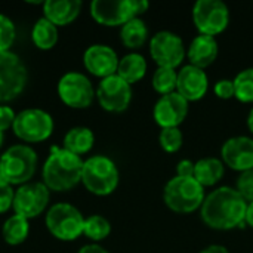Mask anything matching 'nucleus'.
I'll return each instance as SVG.
<instances>
[{"label": "nucleus", "instance_id": "40", "mask_svg": "<svg viewBox=\"0 0 253 253\" xmlns=\"http://www.w3.org/2000/svg\"><path fill=\"white\" fill-rule=\"evenodd\" d=\"M246 125H248V129H249V132L253 133V108L249 111V114H248V120H246Z\"/></svg>", "mask_w": 253, "mask_h": 253}, {"label": "nucleus", "instance_id": "1", "mask_svg": "<svg viewBox=\"0 0 253 253\" xmlns=\"http://www.w3.org/2000/svg\"><path fill=\"white\" fill-rule=\"evenodd\" d=\"M248 202L233 187H219L206 194L200 208V218L212 230L230 231L246 225Z\"/></svg>", "mask_w": 253, "mask_h": 253}, {"label": "nucleus", "instance_id": "35", "mask_svg": "<svg viewBox=\"0 0 253 253\" xmlns=\"http://www.w3.org/2000/svg\"><path fill=\"white\" fill-rule=\"evenodd\" d=\"M15 117H16V114L10 107L0 105V130L4 132L9 127H12L13 122H15Z\"/></svg>", "mask_w": 253, "mask_h": 253}, {"label": "nucleus", "instance_id": "24", "mask_svg": "<svg viewBox=\"0 0 253 253\" xmlns=\"http://www.w3.org/2000/svg\"><path fill=\"white\" fill-rule=\"evenodd\" d=\"M120 40L125 47L136 50L150 42V31L142 18H133L120 27Z\"/></svg>", "mask_w": 253, "mask_h": 253}, {"label": "nucleus", "instance_id": "17", "mask_svg": "<svg viewBox=\"0 0 253 253\" xmlns=\"http://www.w3.org/2000/svg\"><path fill=\"white\" fill-rule=\"evenodd\" d=\"M119 61L120 58L117 56V52L111 46L102 44V43L89 46L83 55L84 68L92 76L99 77L101 80L117 74Z\"/></svg>", "mask_w": 253, "mask_h": 253}, {"label": "nucleus", "instance_id": "34", "mask_svg": "<svg viewBox=\"0 0 253 253\" xmlns=\"http://www.w3.org/2000/svg\"><path fill=\"white\" fill-rule=\"evenodd\" d=\"M13 199H15L13 187L6 184L4 181H0V215L6 213L13 206Z\"/></svg>", "mask_w": 253, "mask_h": 253}, {"label": "nucleus", "instance_id": "23", "mask_svg": "<svg viewBox=\"0 0 253 253\" xmlns=\"http://www.w3.org/2000/svg\"><path fill=\"white\" fill-rule=\"evenodd\" d=\"M93 144H95L93 132L86 126H76L71 127L64 135L62 148L82 157L83 154H87L93 148Z\"/></svg>", "mask_w": 253, "mask_h": 253}, {"label": "nucleus", "instance_id": "13", "mask_svg": "<svg viewBox=\"0 0 253 253\" xmlns=\"http://www.w3.org/2000/svg\"><path fill=\"white\" fill-rule=\"evenodd\" d=\"M49 188L43 182H27L15 190L13 212L25 219H31L43 213L49 205Z\"/></svg>", "mask_w": 253, "mask_h": 253}, {"label": "nucleus", "instance_id": "30", "mask_svg": "<svg viewBox=\"0 0 253 253\" xmlns=\"http://www.w3.org/2000/svg\"><path fill=\"white\" fill-rule=\"evenodd\" d=\"M159 144L162 150L168 154L178 153L184 145V135L179 127H168L160 129L159 133Z\"/></svg>", "mask_w": 253, "mask_h": 253}, {"label": "nucleus", "instance_id": "12", "mask_svg": "<svg viewBox=\"0 0 253 253\" xmlns=\"http://www.w3.org/2000/svg\"><path fill=\"white\" fill-rule=\"evenodd\" d=\"M58 95L67 107L84 110L90 107L96 98V89H93L87 76L77 71H68L58 82Z\"/></svg>", "mask_w": 253, "mask_h": 253}, {"label": "nucleus", "instance_id": "21", "mask_svg": "<svg viewBox=\"0 0 253 253\" xmlns=\"http://www.w3.org/2000/svg\"><path fill=\"white\" fill-rule=\"evenodd\" d=\"M225 175V165L221 159L205 157L196 162L194 166V179L203 187H215Z\"/></svg>", "mask_w": 253, "mask_h": 253}, {"label": "nucleus", "instance_id": "7", "mask_svg": "<svg viewBox=\"0 0 253 253\" xmlns=\"http://www.w3.org/2000/svg\"><path fill=\"white\" fill-rule=\"evenodd\" d=\"M47 231L61 242H74L83 234L84 216L70 203H56L46 212Z\"/></svg>", "mask_w": 253, "mask_h": 253}, {"label": "nucleus", "instance_id": "3", "mask_svg": "<svg viewBox=\"0 0 253 253\" xmlns=\"http://www.w3.org/2000/svg\"><path fill=\"white\" fill-rule=\"evenodd\" d=\"M206 197L205 188L191 178L173 176L163 188V202L166 208L179 215H188L200 211Z\"/></svg>", "mask_w": 253, "mask_h": 253}, {"label": "nucleus", "instance_id": "31", "mask_svg": "<svg viewBox=\"0 0 253 253\" xmlns=\"http://www.w3.org/2000/svg\"><path fill=\"white\" fill-rule=\"evenodd\" d=\"M15 37H16V28L13 21L9 16L0 13V52L10 50Z\"/></svg>", "mask_w": 253, "mask_h": 253}, {"label": "nucleus", "instance_id": "42", "mask_svg": "<svg viewBox=\"0 0 253 253\" xmlns=\"http://www.w3.org/2000/svg\"><path fill=\"white\" fill-rule=\"evenodd\" d=\"M0 181H1V176H0Z\"/></svg>", "mask_w": 253, "mask_h": 253}, {"label": "nucleus", "instance_id": "9", "mask_svg": "<svg viewBox=\"0 0 253 253\" xmlns=\"http://www.w3.org/2000/svg\"><path fill=\"white\" fill-rule=\"evenodd\" d=\"M193 22L199 34L216 37L230 25V7L222 0H199L193 6Z\"/></svg>", "mask_w": 253, "mask_h": 253}, {"label": "nucleus", "instance_id": "32", "mask_svg": "<svg viewBox=\"0 0 253 253\" xmlns=\"http://www.w3.org/2000/svg\"><path fill=\"white\" fill-rule=\"evenodd\" d=\"M236 190L248 203L253 202V169H249L239 175L236 182Z\"/></svg>", "mask_w": 253, "mask_h": 253}, {"label": "nucleus", "instance_id": "10", "mask_svg": "<svg viewBox=\"0 0 253 253\" xmlns=\"http://www.w3.org/2000/svg\"><path fill=\"white\" fill-rule=\"evenodd\" d=\"M12 130L24 142H43L53 132V119L42 108H27L16 114Z\"/></svg>", "mask_w": 253, "mask_h": 253}, {"label": "nucleus", "instance_id": "27", "mask_svg": "<svg viewBox=\"0 0 253 253\" xmlns=\"http://www.w3.org/2000/svg\"><path fill=\"white\" fill-rule=\"evenodd\" d=\"M83 234L98 245V242L105 240L111 234V224L110 221L102 215H90L84 218V227Z\"/></svg>", "mask_w": 253, "mask_h": 253}, {"label": "nucleus", "instance_id": "29", "mask_svg": "<svg viewBox=\"0 0 253 253\" xmlns=\"http://www.w3.org/2000/svg\"><path fill=\"white\" fill-rule=\"evenodd\" d=\"M236 99L243 104H253V67L242 70L234 79Z\"/></svg>", "mask_w": 253, "mask_h": 253}, {"label": "nucleus", "instance_id": "39", "mask_svg": "<svg viewBox=\"0 0 253 253\" xmlns=\"http://www.w3.org/2000/svg\"><path fill=\"white\" fill-rule=\"evenodd\" d=\"M245 224L253 228V202L248 203V209H246V218H245Z\"/></svg>", "mask_w": 253, "mask_h": 253}, {"label": "nucleus", "instance_id": "22", "mask_svg": "<svg viewBox=\"0 0 253 253\" xmlns=\"http://www.w3.org/2000/svg\"><path fill=\"white\" fill-rule=\"evenodd\" d=\"M147 74V59L144 55L138 52L126 53L119 61L117 76H120L129 84H135L141 82Z\"/></svg>", "mask_w": 253, "mask_h": 253}, {"label": "nucleus", "instance_id": "25", "mask_svg": "<svg viewBox=\"0 0 253 253\" xmlns=\"http://www.w3.org/2000/svg\"><path fill=\"white\" fill-rule=\"evenodd\" d=\"M31 40L40 50H50L58 43V27L44 16L39 18L31 30Z\"/></svg>", "mask_w": 253, "mask_h": 253}, {"label": "nucleus", "instance_id": "26", "mask_svg": "<svg viewBox=\"0 0 253 253\" xmlns=\"http://www.w3.org/2000/svg\"><path fill=\"white\" fill-rule=\"evenodd\" d=\"M28 234H30L28 219H25L19 215H12L10 218H7L1 228L3 240L10 246H18V245L24 243L27 240Z\"/></svg>", "mask_w": 253, "mask_h": 253}, {"label": "nucleus", "instance_id": "19", "mask_svg": "<svg viewBox=\"0 0 253 253\" xmlns=\"http://www.w3.org/2000/svg\"><path fill=\"white\" fill-rule=\"evenodd\" d=\"M219 53V44L216 37L211 36H202L199 34L194 37L187 47V59L190 65H194L197 68L206 70L211 67Z\"/></svg>", "mask_w": 253, "mask_h": 253}, {"label": "nucleus", "instance_id": "36", "mask_svg": "<svg viewBox=\"0 0 253 253\" xmlns=\"http://www.w3.org/2000/svg\"><path fill=\"white\" fill-rule=\"evenodd\" d=\"M194 166L196 162L190 159H182L176 165V176H184V178H191L194 176Z\"/></svg>", "mask_w": 253, "mask_h": 253}, {"label": "nucleus", "instance_id": "33", "mask_svg": "<svg viewBox=\"0 0 253 253\" xmlns=\"http://www.w3.org/2000/svg\"><path fill=\"white\" fill-rule=\"evenodd\" d=\"M213 93L219 99H233L236 98V89H234V82L233 79H221L213 84Z\"/></svg>", "mask_w": 253, "mask_h": 253}, {"label": "nucleus", "instance_id": "41", "mask_svg": "<svg viewBox=\"0 0 253 253\" xmlns=\"http://www.w3.org/2000/svg\"><path fill=\"white\" fill-rule=\"evenodd\" d=\"M3 141H4V132L0 130V147L3 145Z\"/></svg>", "mask_w": 253, "mask_h": 253}, {"label": "nucleus", "instance_id": "4", "mask_svg": "<svg viewBox=\"0 0 253 253\" xmlns=\"http://www.w3.org/2000/svg\"><path fill=\"white\" fill-rule=\"evenodd\" d=\"M119 168L110 157L96 154L83 162L82 184L89 193L99 197L110 196L119 187Z\"/></svg>", "mask_w": 253, "mask_h": 253}, {"label": "nucleus", "instance_id": "16", "mask_svg": "<svg viewBox=\"0 0 253 253\" xmlns=\"http://www.w3.org/2000/svg\"><path fill=\"white\" fill-rule=\"evenodd\" d=\"M221 160L239 173L253 169V138L245 135L228 138L221 147Z\"/></svg>", "mask_w": 253, "mask_h": 253}, {"label": "nucleus", "instance_id": "2", "mask_svg": "<svg viewBox=\"0 0 253 253\" xmlns=\"http://www.w3.org/2000/svg\"><path fill=\"white\" fill-rule=\"evenodd\" d=\"M83 159L62 147H52L42 169V182L49 191H70L82 182Z\"/></svg>", "mask_w": 253, "mask_h": 253}, {"label": "nucleus", "instance_id": "5", "mask_svg": "<svg viewBox=\"0 0 253 253\" xmlns=\"http://www.w3.org/2000/svg\"><path fill=\"white\" fill-rule=\"evenodd\" d=\"M37 169V154L30 145L16 144L9 147L0 157V176L9 185L31 182Z\"/></svg>", "mask_w": 253, "mask_h": 253}, {"label": "nucleus", "instance_id": "18", "mask_svg": "<svg viewBox=\"0 0 253 253\" xmlns=\"http://www.w3.org/2000/svg\"><path fill=\"white\" fill-rule=\"evenodd\" d=\"M209 90V77L205 70L194 65H182L178 70L176 92L188 102H197L206 96Z\"/></svg>", "mask_w": 253, "mask_h": 253}, {"label": "nucleus", "instance_id": "20", "mask_svg": "<svg viewBox=\"0 0 253 253\" xmlns=\"http://www.w3.org/2000/svg\"><path fill=\"white\" fill-rule=\"evenodd\" d=\"M43 16L55 27H65L77 19L83 3L80 0H46L43 1Z\"/></svg>", "mask_w": 253, "mask_h": 253}, {"label": "nucleus", "instance_id": "6", "mask_svg": "<svg viewBox=\"0 0 253 253\" xmlns=\"http://www.w3.org/2000/svg\"><path fill=\"white\" fill-rule=\"evenodd\" d=\"M150 7L147 0H93L90 16L104 27H123L133 18H141Z\"/></svg>", "mask_w": 253, "mask_h": 253}, {"label": "nucleus", "instance_id": "8", "mask_svg": "<svg viewBox=\"0 0 253 253\" xmlns=\"http://www.w3.org/2000/svg\"><path fill=\"white\" fill-rule=\"evenodd\" d=\"M148 50L151 59L157 67L179 70L182 67L184 59L187 58V47L184 40L169 30L157 31L150 37Z\"/></svg>", "mask_w": 253, "mask_h": 253}, {"label": "nucleus", "instance_id": "37", "mask_svg": "<svg viewBox=\"0 0 253 253\" xmlns=\"http://www.w3.org/2000/svg\"><path fill=\"white\" fill-rule=\"evenodd\" d=\"M77 253H110L107 249H104L102 246L96 245V243H92V245H86L83 246Z\"/></svg>", "mask_w": 253, "mask_h": 253}, {"label": "nucleus", "instance_id": "28", "mask_svg": "<svg viewBox=\"0 0 253 253\" xmlns=\"http://www.w3.org/2000/svg\"><path fill=\"white\" fill-rule=\"evenodd\" d=\"M176 82H178V70L162 68V67L156 68V71L153 74V79H151L153 89L160 96L176 92Z\"/></svg>", "mask_w": 253, "mask_h": 253}, {"label": "nucleus", "instance_id": "14", "mask_svg": "<svg viewBox=\"0 0 253 253\" xmlns=\"http://www.w3.org/2000/svg\"><path fill=\"white\" fill-rule=\"evenodd\" d=\"M132 84L114 74L99 82L96 87V99L102 110L108 113H123L132 102Z\"/></svg>", "mask_w": 253, "mask_h": 253}, {"label": "nucleus", "instance_id": "38", "mask_svg": "<svg viewBox=\"0 0 253 253\" xmlns=\"http://www.w3.org/2000/svg\"><path fill=\"white\" fill-rule=\"evenodd\" d=\"M200 253H230V251L222 245H209L203 251H200Z\"/></svg>", "mask_w": 253, "mask_h": 253}, {"label": "nucleus", "instance_id": "11", "mask_svg": "<svg viewBox=\"0 0 253 253\" xmlns=\"http://www.w3.org/2000/svg\"><path fill=\"white\" fill-rule=\"evenodd\" d=\"M28 82V71L22 59L7 50L0 52V102L18 98Z\"/></svg>", "mask_w": 253, "mask_h": 253}, {"label": "nucleus", "instance_id": "15", "mask_svg": "<svg viewBox=\"0 0 253 253\" xmlns=\"http://www.w3.org/2000/svg\"><path fill=\"white\" fill-rule=\"evenodd\" d=\"M190 111V102L178 92L160 96L153 108V119L160 129L179 127Z\"/></svg>", "mask_w": 253, "mask_h": 253}]
</instances>
